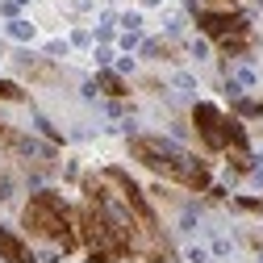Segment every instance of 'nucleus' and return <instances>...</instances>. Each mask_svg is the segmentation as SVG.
<instances>
[{"mask_svg": "<svg viewBox=\"0 0 263 263\" xmlns=\"http://www.w3.org/2000/svg\"><path fill=\"white\" fill-rule=\"evenodd\" d=\"M105 180H109V188H113V196H121V205H125V213L134 217V226L142 230L146 238H163V230H159V213L151 209V201H146V192L138 188V180L134 176H125L121 167H109L105 172Z\"/></svg>", "mask_w": 263, "mask_h": 263, "instance_id": "obj_4", "label": "nucleus"}, {"mask_svg": "<svg viewBox=\"0 0 263 263\" xmlns=\"http://www.w3.org/2000/svg\"><path fill=\"white\" fill-rule=\"evenodd\" d=\"M0 101L21 105V101H25V88H21V84H13V80H0Z\"/></svg>", "mask_w": 263, "mask_h": 263, "instance_id": "obj_11", "label": "nucleus"}, {"mask_svg": "<svg viewBox=\"0 0 263 263\" xmlns=\"http://www.w3.org/2000/svg\"><path fill=\"white\" fill-rule=\"evenodd\" d=\"M101 92H109V96H129V84L121 80V76H113V71H101Z\"/></svg>", "mask_w": 263, "mask_h": 263, "instance_id": "obj_9", "label": "nucleus"}, {"mask_svg": "<svg viewBox=\"0 0 263 263\" xmlns=\"http://www.w3.org/2000/svg\"><path fill=\"white\" fill-rule=\"evenodd\" d=\"M192 129H196V138L205 142V151H213V155L251 151L242 121H238V117H226V113H221L217 105H209V101H201V105L192 109Z\"/></svg>", "mask_w": 263, "mask_h": 263, "instance_id": "obj_3", "label": "nucleus"}, {"mask_svg": "<svg viewBox=\"0 0 263 263\" xmlns=\"http://www.w3.org/2000/svg\"><path fill=\"white\" fill-rule=\"evenodd\" d=\"M146 54H159V59H172L176 50H172L167 42H151V46H146Z\"/></svg>", "mask_w": 263, "mask_h": 263, "instance_id": "obj_14", "label": "nucleus"}, {"mask_svg": "<svg viewBox=\"0 0 263 263\" xmlns=\"http://www.w3.org/2000/svg\"><path fill=\"white\" fill-rule=\"evenodd\" d=\"M146 263H176V251L159 238V242H155V251H146Z\"/></svg>", "mask_w": 263, "mask_h": 263, "instance_id": "obj_10", "label": "nucleus"}, {"mask_svg": "<svg viewBox=\"0 0 263 263\" xmlns=\"http://www.w3.org/2000/svg\"><path fill=\"white\" fill-rule=\"evenodd\" d=\"M0 259L5 263H38V255L29 251V242H21L13 230H0Z\"/></svg>", "mask_w": 263, "mask_h": 263, "instance_id": "obj_6", "label": "nucleus"}, {"mask_svg": "<svg viewBox=\"0 0 263 263\" xmlns=\"http://www.w3.org/2000/svg\"><path fill=\"white\" fill-rule=\"evenodd\" d=\"M234 113H238V117H255V121H259V117H263V101H247V96H242V101L234 105Z\"/></svg>", "mask_w": 263, "mask_h": 263, "instance_id": "obj_12", "label": "nucleus"}, {"mask_svg": "<svg viewBox=\"0 0 263 263\" xmlns=\"http://www.w3.org/2000/svg\"><path fill=\"white\" fill-rule=\"evenodd\" d=\"M17 67L34 80V84H59V67H54V63L34 59V54H17Z\"/></svg>", "mask_w": 263, "mask_h": 263, "instance_id": "obj_7", "label": "nucleus"}, {"mask_svg": "<svg viewBox=\"0 0 263 263\" xmlns=\"http://www.w3.org/2000/svg\"><path fill=\"white\" fill-rule=\"evenodd\" d=\"M5 192H9V184H5V180H0V196H5Z\"/></svg>", "mask_w": 263, "mask_h": 263, "instance_id": "obj_16", "label": "nucleus"}, {"mask_svg": "<svg viewBox=\"0 0 263 263\" xmlns=\"http://www.w3.org/2000/svg\"><path fill=\"white\" fill-rule=\"evenodd\" d=\"M129 155H134L146 172L172 180V184H184L188 192H209L213 176H209V163L196 159L188 151H180L176 142L167 138H155V134H134L129 138Z\"/></svg>", "mask_w": 263, "mask_h": 263, "instance_id": "obj_1", "label": "nucleus"}, {"mask_svg": "<svg viewBox=\"0 0 263 263\" xmlns=\"http://www.w3.org/2000/svg\"><path fill=\"white\" fill-rule=\"evenodd\" d=\"M217 50H221L226 59H238V54H247V50H251V29H242V34H230V38H221V42H217Z\"/></svg>", "mask_w": 263, "mask_h": 263, "instance_id": "obj_8", "label": "nucleus"}, {"mask_svg": "<svg viewBox=\"0 0 263 263\" xmlns=\"http://www.w3.org/2000/svg\"><path fill=\"white\" fill-rule=\"evenodd\" d=\"M21 226L25 234L34 238H46V242H59L63 251H80V234H76V209L63 201L59 192H34L21 209Z\"/></svg>", "mask_w": 263, "mask_h": 263, "instance_id": "obj_2", "label": "nucleus"}, {"mask_svg": "<svg viewBox=\"0 0 263 263\" xmlns=\"http://www.w3.org/2000/svg\"><path fill=\"white\" fill-rule=\"evenodd\" d=\"M205 5H213V9H221V5H234V0H205Z\"/></svg>", "mask_w": 263, "mask_h": 263, "instance_id": "obj_15", "label": "nucleus"}, {"mask_svg": "<svg viewBox=\"0 0 263 263\" xmlns=\"http://www.w3.org/2000/svg\"><path fill=\"white\" fill-rule=\"evenodd\" d=\"M242 213H255V217H263V201H259V196H238V201H234Z\"/></svg>", "mask_w": 263, "mask_h": 263, "instance_id": "obj_13", "label": "nucleus"}, {"mask_svg": "<svg viewBox=\"0 0 263 263\" xmlns=\"http://www.w3.org/2000/svg\"><path fill=\"white\" fill-rule=\"evenodd\" d=\"M196 25H201V34H209L213 42H221V38H230V34H242V29H251L247 17H242L238 9H196Z\"/></svg>", "mask_w": 263, "mask_h": 263, "instance_id": "obj_5", "label": "nucleus"}]
</instances>
